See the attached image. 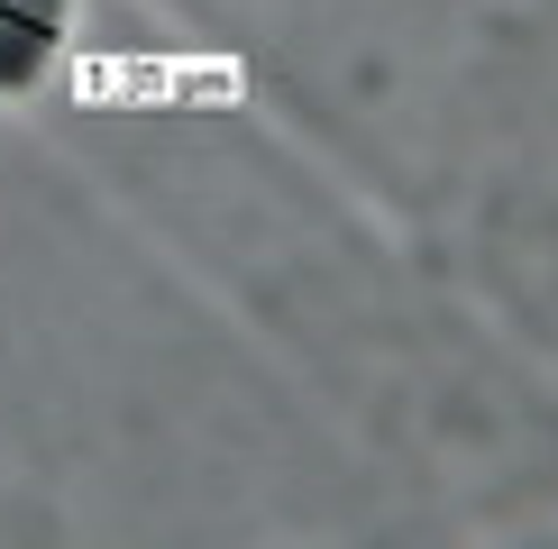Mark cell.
<instances>
[{
    "instance_id": "6da1fadb",
    "label": "cell",
    "mask_w": 558,
    "mask_h": 549,
    "mask_svg": "<svg viewBox=\"0 0 558 549\" xmlns=\"http://www.w3.org/2000/svg\"><path fill=\"white\" fill-rule=\"evenodd\" d=\"M64 37V0H0V91H28Z\"/></svg>"
}]
</instances>
